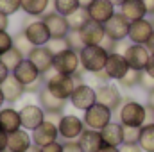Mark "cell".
Wrapping results in <instances>:
<instances>
[{"mask_svg":"<svg viewBox=\"0 0 154 152\" xmlns=\"http://www.w3.org/2000/svg\"><path fill=\"white\" fill-rule=\"evenodd\" d=\"M116 118L124 127L142 129L147 123V106L134 99H124L122 106L116 111Z\"/></svg>","mask_w":154,"mask_h":152,"instance_id":"1","label":"cell"},{"mask_svg":"<svg viewBox=\"0 0 154 152\" xmlns=\"http://www.w3.org/2000/svg\"><path fill=\"white\" fill-rule=\"evenodd\" d=\"M108 56H109V52H108L102 45H86V47L79 52L81 68H82L86 74L102 72V70L106 68Z\"/></svg>","mask_w":154,"mask_h":152,"instance_id":"2","label":"cell"},{"mask_svg":"<svg viewBox=\"0 0 154 152\" xmlns=\"http://www.w3.org/2000/svg\"><path fill=\"white\" fill-rule=\"evenodd\" d=\"M75 84L77 82H75V79H74V75L57 74L54 70H52V74L45 75V88L52 95H56L57 99H61V100H68L70 99Z\"/></svg>","mask_w":154,"mask_h":152,"instance_id":"3","label":"cell"},{"mask_svg":"<svg viewBox=\"0 0 154 152\" xmlns=\"http://www.w3.org/2000/svg\"><path fill=\"white\" fill-rule=\"evenodd\" d=\"M82 122L84 127L88 129H95V131H102L109 122H113V111L99 102H95L91 108H88L82 114Z\"/></svg>","mask_w":154,"mask_h":152,"instance_id":"4","label":"cell"},{"mask_svg":"<svg viewBox=\"0 0 154 152\" xmlns=\"http://www.w3.org/2000/svg\"><path fill=\"white\" fill-rule=\"evenodd\" d=\"M70 106L75 108L79 111H86L88 108H91L95 102H97V91L95 88L90 84V82H81V84H75L70 99H68Z\"/></svg>","mask_w":154,"mask_h":152,"instance_id":"5","label":"cell"},{"mask_svg":"<svg viewBox=\"0 0 154 152\" xmlns=\"http://www.w3.org/2000/svg\"><path fill=\"white\" fill-rule=\"evenodd\" d=\"M95 91H97V102L102 104V106H106V108H109L113 113L118 111V108H120L122 102H124V97H122L120 86L115 84L113 81L97 86Z\"/></svg>","mask_w":154,"mask_h":152,"instance_id":"6","label":"cell"},{"mask_svg":"<svg viewBox=\"0 0 154 152\" xmlns=\"http://www.w3.org/2000/svg\"><path fill=\"white\" fill-rule=\"evenodd\" d=\"M52 70L57 74H65V75H74L77 70H81V59H79V52L72 48H65L57 54H54V65Z\"/></svg>","mask_w":154,"mask_h":152,"instance_id":"7","label":"cell"},{"mask_svg":"<svg viewBox=\"0 0 154 152\" xmlns=\"http://www.w3.org/2000/svg\"><path fill=\"white\" fill-rule=\"evenodd\" d=\"M57 131H59V138H63V141L77 140L81 136V132L84 131V122L77 114H61L57 118Z\"/></svg>","mask_w":154,"mask_h":152,"instance_id":"8","label":"cell"},{"mask_svg":"<svg viewBox=\"0 0 154 152\" xmlns=\"http://www.w3.org/2000/svg\"><path fill=\"white\" fill-rule=\"evenodd\" d=\"M23 36L29 39V43L32 47H45L50 41V32L47 29V25L43 23L41 18H34L31 22H27L22 29Z\"/></svg>","mask_w":154,"mask_h":152,"instance_id":"9","label":"cell"},{"mask_svg":"<svg viewBox=\"0 0 154 152\" xmlns=\"http://www.w3.org/2000/svg\"><path fill=\"white\" fill-rule=\"evenodd\" d=\"M122 54L127 59L129 68L131 70H138V72L145 70V66L149 63V57H151V52L147 50V47L145 45H136V43H129L124 48Z\"/></svg>","mask_w":154,"mask_h":152,"instance_id":"10","label":"cell"},{"mask_svg":"<svg viewBox=\"0 0 154 152\" xmlns=\"http://www.w3.org/2000/svg\"><path fill=\"white\" fill-rule=\"evenodd\" d=\"M129 25L131 22L118 11L115 13L106 23H104V31H106V36L113 41H125L127 36H129Z\"/></svg>","mask_w":154,"mask_h":152,"instance_id":"11","label":"cell"},{"mask_svg":"<svg viewBox=\"0 0 154 152\" xmlns=\"http://www.w3.org/2000/svg\"><path fill=\"white\" fill-rule=\"evenodd\" d=\"M38 97V106L47 113V116H52V118H59L63 111H65V108H66V104H68V100H61V99H57L56 95H52L45 86L39 90V93L36 95Z\"/></svg>","mask_w":154,"mask_h":152,"instance_id":"12","label":"cell"},{"mask_svg":"<svg viewBox=\"0 0 154 152\" xmlns=\"http://www.w3.org/2000/svg\"><path fill=\"white\" fill-rule=\"evenodd\" d=\"M41 20L47 25V29L50 32V38H66V34L70 32V25H68L66 16L56 13L54 9L52 11H47L41 16Z\"/></svg>","mask_w":154,"mask_h":152,"instance_id":"13","label":"cell"},{"mask_svg":"<svg viewBox=\"0 0 154 152\" xmlns=\"http://www.w3.org/2000/svg\"><path fill=\"white\" fill-rule=\"evenodd\" d=\"M27 59L39 70L41 75H48L52 72V65H54V54L50 52V48L45 47H32L31 52L27 54Z\"/></svg>","mask_w":154,"mask_h":152,"instance_id":"14","label":"cell"},{"mask_svg":"<svg viewBox=\"0 0 154 152\" xmlns=\"http://www.w3.org/2000/svg\"><path fill=\"white\" fill-rule=\"evenodd\" d=\"M152 32H154V23L151 18L134 20L129 25V36H127V39L131 43H136V45H145L149 41V38L152 36Z\"/></svg>","mask_w":154,"mask_h":152,"instance_id":"15","label":"cell"},{"mask_svg":"<svg viewBox=\"0 0 154 152\" xmlns=\"http://www.w3.org/2000/svg\"><path fill=\"white\" fill-rule=\"evenodd\" d=\"M31 136H32V143L38 145V147L48 145V143H52V141H57V140H59L57 123L47 118L41 125H38L34 131H31Z\"/></svg>","mask_w":154,"mask_h":152,"instance_id":"16","label":"cell"},{"mask_svg":"<svg viewBox=\"0 0 154 152\" xmlns=\"http://www.w3.org/2000/svg\"><path fill=\"white\" fill-rule=\"evenodd\" d=\"M18 111H20L22 127L27 129V131H34L38 125H41L47 120V113L39 108L38 104H25Z\"/></svg>","mask_w":154,"mask_h":152,"instance_id":"17","label":"cell"},{"mask_svg":"<svg viewBox=\"0 0 154 152\" xmlns=\"http://www.w3.org/2000/svg\"><path fill=\"white\" fill-rule=\"evenodd\" d=\"M129 70H131L129 68V63H127V59L124 57L122 52H109L108 61H106V68H104V72L108 74L109 81L118 82Z\"/></svg>","mask_w":154,"mask_h":152,"instance_id":"18","label":"cell"},{"mask_svg":"<svg viewBox=\"0 0 154 152\" xmlns=\"http://www.w3.org/2000/svg\"><path fill=\"white\" fill-rule=\"evenodd\" d=\"M86 9H88L90 20L99 22V23H106V22L116 13V7L109 2V0H93Z\"/></svg>","mask_w":154,"mask_h":152,"instance_id":"19","label":"cell"},{"mask_svg":"<svg viewBox=\"0 0 154 152\" xmlns=\"http://www.w3.org/2000/svg\"><path fill=\"white\" fill-rule=\"evenodd\" d=\"M11 74L16 77L23 86H31V84H34L36 81H39V79L45 77V75L39 74V70L31 63V61H29V59H27V57H25V59H23V61H22L13 72H11Z\"/></svg>","mask_w":154,"mask_h":152,"instance_id":"20","label":"cell"},{"mask_svg":"<svg viewBox=\"0 0 154 152\" xmlns=\"http://www.w3.org/2000/svg\"><path fill=\"white\" fill-rule=\"evenodd\" d=\"M0 90H2V93H4V99H5L7 104H14V102H18V100L25 95V86L13 75V74L0 84Z\"/></svg>","mask_w":154,"mask_h":152,"instance_id":"21","label":"cell"},{"mask_svg":"<svg viewBox=\"0 0 154 152\" xmlns=\"http://www.w3.org/2000/svg\"><path fill=\"white\" fill-rule=\"evenodd\" d=\"M32 145V136L27 129H18L14 132H9L7 138V152H25Z\"/></svg>","mask_w":154,"mask_h":152,"instance_id":"22","label":"cell"},{"mask_svg":"<svg viewBox=\"0 0 154 152\" xmlns=\"http://www.w3.org/2000/svg\"><path fill=\"white\" fill-rule=\"evenodd\" d=\"M81 38L84 41V45H100L104 41V38H106L104 23H99V22L90 20L81 29Z\"/></svg>","mask_w":154,"mask_h":152,"instance_id":"23","label":"cell"},{"mask_svg":"<svg viewBox=\"0 0 154 152\" xmlns=\"http://www.w3.org/2000/svg\"><path fill=\"white\" fill-rule=\"evenodd\" d=\"M77 143H79V147L82 149V152H99V149L104 145V143H102L100 131L88 129V127H84V131H82L81 136L77 138Z\"/></svg>","mask_w":154,"mask_h":152,"instance_id":"24","label":"cell"},{"mask_svg":"<svg viewBox=\"0 0 154 152\" xmlns=\"http://www.w3.org/2000/svg\"><path fill=\"white\" fill-rule=\"evenodd\" d=\"M102 143L104 145H111V147H120L124 145V125L120 122H109L102 131Z\"/></svg>","mask_w":154,"mask_h":152,"instance_id":"25","label":"cell"},{"mask_svg":"<svg viewBox=\"0 0 154 152\" xmlns=\"http://www.w3.org/2000/svg\"><path fill=\"white\" fill-rule=\"evenodd\" d=\"M0 129L9 132H14L18 129H22V120H20V111L7 106L0 109Z\"/></svg>","mask_w":154,"mask_h":152,"instance_id":"26","label":"cell"},{"mask_svg":"<svg viewBox=\"0 0 154 152\" xmlns=\"http://www.w3.org/2000/svg\"><path fill=\"white\" fill-rule=\"evenodd\" d=\"M120 13H122L129 22L147 18V9H145V5H143L142 0H125V2L120 5Z\"/></svg>","mask_w":154,"mask_h":152,"instance_id":"27","label":"cell"},{"mask_svg":"<svg viewBox=\"0 0 154 152\" xmlns=\"http://www.w3.org/2000/svg\"><path fill=\"white\" fill-rule=\"evenodd\" d=\"M50 5L52 0H22V11L32 18H41Z\"/></svg>","mask_w":154,"mask_h":152,"instance_id":"28","label":"cell"},{"mask_svg":"<svg viewBox=\"0 0 154 152\" xmlns=\"http://www.w3.org/2000/svg\"><path fill=\"white\" fill-rule=\"evenodd\" d=\"M138 145L142 147L143 152H154V122L145 123V125L140 129Z\"/></svg>","mask_w":154,"mask_h":152,"instance_id":"29","label":"cell"},{"mask_svg":"<svg viewBox=\"0 0 154 152\" xmlns=\"http://www.w3.org/2000/svg\"><path fill=\"white\" fill-rule=\"evenodd\" d=\"M68 20V25H70V31H81L88 22H90V14H88V9L86 7H79L77 11H74L70 16H66Z\"/></svg>","mask_w":154,"mask_h":152,"instance_id":"30","label":"cell"},{"mask_svg":"<svg viewBox=\"0 0 154 152\" xmlns=\"http://www.w3.org/2000/svg\"><path fill=\"white\" fill-rule=\"evenodd\" d=\"M142 75H143V72H138V70H129V72L122 77L116 84H118L120 88H124V90H134V88H140Z\"/></svg>","mask_w":154,"mask_h":152,"instance_id":"31","label":"cell"},{"mask_svg":"<svg viewBox=\"0 0 154 152\" xmlns=\"http://www.w3.org/2000/svg\"><path fill=\"white\" fill-rule=\"evenodd\" d=\"M79 7V0H52V9L63 16H70Z\"/></svg>","mask_w":154,"mask_h":152,"instance_id":"32","label":"cell"},{"mask_svg":"<svg viewBox=\"0 0 154 152\" xmlns=\"http://www.w3.org/2000/svg\"><path fill=\"white\" fill-rule=\"evenodd\" d=\"M0 59H2V63H4L7 68L13 72V70H14V68H16V66H18V65L25 59V56H23V54H22L16 47H13V48H11V50H7V52H5Z\"/></svg>","mask_w":154,"mask_h":152,"instance_id":"33","label":"cell"},{"mask_svg":"<svg viewBox=\"0 0 154 152\" xmlns=\"http://www.w3.org/2000/svg\"><path fill=\"white\" fill-rule=\"evenodd\" d=\"M66 43H68V48H72V50H75V52H81L86 45H84V41L81 38V31H70L68 34H66Z\"/></svg>","mask_w":154,"mask_h":152,"instance_id":"34","label":"cell"},{"mask_svg":"<svg viewBox=\"0 0 154 152\" xmlns=\"http://www.w3.org/2000/svg\"><path fill=\"white\" fill-rule=\"evenodd\" d=\"M0 11L7 16H13L22 11V0H0Z\"/></svg>","mask_w":154,"mask_h":152,"instance_id":"35","label":"cell"},{"mask_svg":"<svg viewBox=\"0 0 154 152\" xmlns=\"http://www.w3.org/2000/svg\"><path fill=\"white\" fill-rule=\"evenodd\" d=\"M13 45H14V47H16V48H18L25 57H27V54H29V52H31V48H32V45L29 43V39L23 36V32H22V31H20L18 34H14V36H13Z\"/></svg>","mask_w":154,"mask_h":152,"instance_id":"36","label":"cell"},{"mask_svg":"<svg viewBox=\"0 0 154 152\" xmlns=\"http://www.w3.org/2000/svg\"><path fill=\"white\" fill-rule=\"evenodd\" d=\"M13 47V34H9L7 31H0V57Z\"/></svg>","mask_w":154,"mask_h":152,"instance_id":"37","label":"cell"},{"mask_svg":"<svg viewBox=\"0 0 154 152\" xmlns=\"http://www.w3.org/2000/svg\"><path fill=\"white\" fill-rule=\"evenodd\" d=\"M47 47L50 48L52 54H57V52L68 48V43H66V39L65 38H50V41L47 43Z\"/></svg>","mask_w":154,"mask_h":152,"instance_id":"38","label":"cell"},{"mask_svg":"<svg viewBox=\"0 0 154 152\" xmlns=\"http://www.w3.org/2000/svg\"><path fill=\"white\" fill-rule=\"evenodd\" d=\"M140 129L136 127H124V143H138Z\"/></svg>","mask_w":154,"mask_h":152,"instance_id":"39","label":"cell"},{"mask_svg":"<svg viewBox=\"0 0 154 152\" xmlns=\"http://www.w3.org/2000/svg\"><path fill=\"white\" fill-rule=\"evenodd\" d=\"M63 152H82V149L79 147L77 140H65L63 141Z\"/></svg>","mask_w":154,"mask_h":152,"instance_id":"40","label":"cell"},{"mask_svg":"<svg viewBox=\"0 0 154 152\" xmlns=\"http://www.w3.org/2000/svg\"><path fill=\"white\" fill-rule=\"evenodd\" d=\"M39 152H63V141H52L48 145L39 147Z\"/></svg>","mask_w":154,"mask_h":152,"instance_id":"41","label":"cell"},{"mask_svg":"<svg viewBox=\"0 0 154 152\" xmlns=\"http://www.w3.org/2000/svg\"><path fill=\"white\" fill-rule=\"evenodd\" d=\"M140 88H142V90H145V91H151V90L154 88V79H152V77H149L145 72H143V75H142Z\"/></svg>","mask_w":154,"mask_h":152,"instance_id":"42","label":"cell"},{"mask_svg":"<svg viewBox=\"0 0 154 152\" xmlns=\"http://www.w3.org/2000/svg\"><path fill=\"white\" fill-rule=\"evenodd\" d=\"M120 152H143L138 143H124L120 145Z\"/></svg>","mask_w":154,"mask_h":152,"instance_id":"43","label":"cell"},{"mask_svg":"<svg viewBox=\"0 0 154 152\" xmlns=\"http://www.w3.org/2000/svg\"><path fill=\"white\" fill-rule=\"evenodd\" d=\"M7 138L9 134L0 129V152H7Z\"/></svg>","mask_w":154,"mask_h":152,"instance_id":"44","label":"cell"},{"mask_svg":"<svg viewBox=\"0 0 154 152\" xmlns=\"http://www.w3.org/2000/svg\"><path fill=\"white\" fill-rule=\"evenodd\" d=\"M9 75H11V70H9V68L2 63V59H0V84H2V82H4Z\"/></svg>","mask_w":154,"mask_h":152,"instance_id":"45","label":"cell"},{"mask_svg":"<svg viewBox=\"0 0 154 152\" xmlns=\"http://www.w3.org/2000/svg\"><path fill=\"white\" fill-rule=\"evenodd\" d=\"M143 72H145L149 77H152V79H154V54H151L149 63H147V66H145V70H143Z\"/></svg>","mask_w":154,"mask_h":152,"instance_id":"46","label":"cell"},{"mask_svg":"<svg viewBox=\"0 0 154 152\" xmlns=\"http://www.w3.org/2000/svg\"><path fill=\"white\" fill-rule=\"evenodd\" d=\"M7 27H9V16L0 11V31H7Z\"/></svg>","mask_w":154,"mask_h":152,"instance_id":"47","label":"cell"},{"mask_svg":"<svg viewBox=\"0 0 154 152\" xmlns=\"http://www.w3.org/2000/svg\"><path fill=\"white\" fill-rule=\"evenodd\" d=\"M145 9H147V16H154V0H142Z\"/></svg>","mask_w":154,"mask_h":152,"instance_id":"48","label":"cell"},{"mask_svg":"<svg viewBox=\"0 0 154 152\" xmlns=\"http://www.w3.org/2000/svg\"><path fill=\"white\" fill-rule=\"evenodd\" d=\"M145 106L154 109V88L151 90V91H147V102H145Z\"/></svg>","mask_w":154,"mask_h":152,"instance_id":"49","label":"cell"},{"mask_svg":"<svg viewBox=\"0 0 154 152\" xmlns=\"http://www.w3.org/2000/svg\"><path fill=\"white\" fill-rule=\"evenodd\" d=\"M99 152H120V147H111V145H102Z\"/></svg>","mask_w":154,"mask_h":152,"instance_id":"50","label":"cell"},{"mask_svg":"<svg viewBox=\"0 0 154 152\" xmlns=\"http://www.w3.org/2000/svg\"><path fill=\"white\" fill-rule=\"evenodd\" d=\"M145 47H147V50H149L151 54H154V32H152V36L149 38V41L145 43Z\"/></svg>","mask_w":154,"mask_h":152,"instance_id":"51","label":"cell"},{"mask_svg":"<svg viewBox=\"0 0 154 152\" xmlns=\"http://www.w3.org/2000/svg\"><path fill=\"white\" fill-rule=\"evenodd\" d=\"M91 2H93V0H79V5H81V7H88Z\"/></svg>","mask_w":154,"mask_h":152,"instance_id":"52","label":"cell"},{"mask_svg":"<svg viewBox=\"0 0 154 152\" xmlns=\"http://www.w3.org/2000/svg\"><path fill=\"white\" fill-rule=\"evenodd\" d=\"M25 152H39V147H38V145H34V143H32V145H31V147H29V149H27Z\"/></svg>","mask_w":154,"mask_h":152,"instance_id":"53","label":"cell"},{"mask_svg":"<svg viewBox=\"0 0 154 152\" xmlns=\"http://www.w3.org/2000/svg\"><path fill=\"white\" fill-rule=\"evenodd\" d=\"M109 2H111V4H113L115 7H120V5H122V4H124L125 0H109Z\"/></svg>","mask_w":154,"mask_h":152,"instance_id":"54","label":"cell"},{"mask_svg":"<svg viewBox=\"0 0 154 152\" xmlns=\"http://www.w3.org/2000/svg\"><path fill=\"white\" fill-rule=\"evenodd\" d=\"M4 104H5V99H4V93H2V90H0V109L4 108Z\"/></svg>","mask_w":154,"mask_h":152,"instance_id":"55","label":"cell"},{"mask_svg":"<svg viewBox=\"0 0 154 152\" xmlns=\"http://www.w3.org/2000/svg\"><path fill=\"white\" fill-rule=\"evenodd\" d=\"M152 122H154V118H152Z\"/></svg>","mask_w":154,"mask_h":152,"instance_id":"56","label":"cell"}]
</instances>
